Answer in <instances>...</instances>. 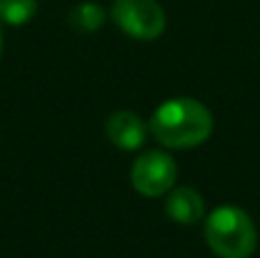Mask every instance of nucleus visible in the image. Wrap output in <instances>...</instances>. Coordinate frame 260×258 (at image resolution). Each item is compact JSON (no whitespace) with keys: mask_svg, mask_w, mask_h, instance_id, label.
<instances>
[{"mask_svg":"<svg viewBox=\"0 0 260 258\" xmlns=\"http://www.w3.org/2000/svg\"><path fill=\"white\" fill-rule=\"evenodd\" d=\"M215 119L197 99L165 101L148 121L151 135L167 149H194L212 135Z\"/></svg>","mask_w":260,"mask_h":258,"instance_id":"f257e3e1","label":"nucleus"},{"mask_svg":"<svg viewBox=\"0 0 260 258\" xmlns=\"http://www.w3.org/2000/svg\"><path fill=\"white\" fill-rule=\"evenodd\" d=\"M206 242L219 258H249L256 251L258 231L253 219L235 206H219L206 219Z\"/></svg>","mask_w":260,"mask_h":258,"instance_id":"f03ea898","label":"nucleus"},{"mask_svg":"<svg viewBox=\"0 0 260 258\" xmlns=\"http://www.w3.org/2000/svg\"><path fill=\"white\" fill-rule=\"evenodd\" d=\"M112 21L137 41H153L165 32L167 14L155 0H114Z\"/></svg>","mask_w":260,"mask_h":258,"instance_id":"7ed1b4c3","label":"nucleus"},{"mask_svg":"<svg viewBox=\"0 0 260 258\" xmlns=\"http://www.w3.org/2000/svg\"><path fill=\"white\" fill-rule=\"evenodd\" d=\"M178 178V167H176L174 158L167 151L151 149L137 155L130 169V183L142 197L155 199L162 197L176 185Z\"/></svg>","mask_w":260,"mask_h":258,"instance_id":"20e7f679","label":"nucleus"},{"mask_svg":"<svg viewBox=\"0 0 260 258\" xmlns=\"http://www.w3.org/2000/svg\"><path fill=\"white\" fill-rule=\"evenodd\" d=\"M146 123L128 110H117L105 121V135L117 149L121 151H137L146 142Z\"/></svg>","mask_w":260,"mask_h":258,"instance_id":"39448f33","label":"nucleus"},{"mask_svg":"<svg viewBox=\"0 0 260 258\" xmlns=\"http://www.w3.org/2000/svg\"><path fill=\"white\" fill-rule=\"evenodd\" d=\"M165 213L169 219H174L176 224L183 227H192L199 224L206 215V201L199 195L194 187L189 185H180V187H171L167 192V204H165Z\"/></svg>","mask_w":260,"mask_h":258,"instance_id":"423d86ee","label":"nucleus"},{"mask_svg":"<svg viewBox=\"0 0 260 258\" xmlns=\"http://www.w3.org/2000/svg\"><path fill=\"white\" fill-rule=\"evenodd\" d=\"M103 23L105 9L96 3H89V0L71 7V12H69V25L78 32H96L103 27Z\"/></svg>","mask_w":260,"mask_h":258,"instance_id":"0eeeda50","label":"nucleus"},{"mask_svg":"<svg viewBox=\"0 0 260 258\" xmlns=\"http://www.w3.org/2000/svg\"><path fill=\"white\" fill-rule=\"evenodd\" d=\"M39 3L37 0H0V21L7 25H25L35 18Z\"/></svg>","mask_w":260,"mask_h":258,"instance_id":"6e6552de","label":"nucleus"},{"mask_svg":"<svg viewBox=\"0 0 260 258\" xmlns=\"http://www.w3.org/2000/svg\"><path fill=\"white\" fill-rule=\"evenodd\" d=\"M0 55H3V27H0Z\"/></svg>","mask_w":260,"mask_h":258,"instance_id":"1a4fd4ad","label":"nucleus"}]
</instances>
